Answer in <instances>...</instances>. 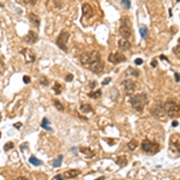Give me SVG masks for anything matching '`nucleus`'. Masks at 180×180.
I'll list each match as a JSON object with an SVG mask.
<instances>
[{
	"instance_id": "obj_2",
	"label": "nucleus",
	"mask_w": 180,
	"mask_h": 180,
	"mask_svg": "<svg viewBox=\"0 0 180 180\" xmlns=\"http://www.w3.org/2000/svg\"><path fill=\"white\" fill-rule=\"evenodd\" d=\"M101 59V54L97 52V50H91V52H84L82 55H80V63L83 66L88 67L89 64H91L95 60H99Z\"/></svg>"
},
{
	"instance_id": "obj_8",
	"label": "nucleus",
	"mask_w": 180,
	"mask_h": 180,
	"mask_svg": "<svg viewBox=\"0 0 180 180\" xmlns=\"http://www.w3.org/2000/svg\"><path fill=\"white\" fill-rule=\"evenodd\" d=\"M88 69H90L91 70L95 75H102V72H103V69H105V63L102 61L101 59H99V60H95V61H93L91 64H89L88 65Z\"/></svg>"
},
{
	"instance_id": "obj_33",
	"label": "nucleus",
	"mask_w": 180,
	"mask_h": 180,
	"mask_svg": "<svg viewBox=\"0 0 180 180\" xmlns=\"http://www.w3.org/2000/svg\"><path fill=\"white\" fill-rule=\"evenodd\" d=\"M22 1L24 3V4H26V5H35L39 0H22Z\"/></svg>"
},
{
	"instance_id": "obj_37",
	"label": "nucleus",
	"mask_w": 180,
	"mask_h": 180,
	"mask_svg": "<svg viewBox=\"0 0 180 180\" xmlns=\"http://www.w3.org/2000/svg\"><path fill=\"white\" fill-rule=\"evenodd\" d=\"M179 49H180V46L178 45V46H176V47L174 48V54H176V56H178V58L180 56V53H179Z\"/></svg>"
},
{
	"instance_id": "obj_24",
	"label": "nucleus",
	"mask_w": 180,
	"mask_h": 180,
	"mask_svg": "<svg viewBox=\"0 0 180 180\" xmlns=\"http://www.w3.org/2000/svg\"><path fill=\"white\" fill-rule=\"evenodd\" d=\"M63 86L60 85V83H58V82H55L54 83V85H53V90H54V93H55V95H60L61 94V91H63Z\"/></svg>"
},
{
	"instance_id": "obj_53",
	"label": "nucleus",
	"mask_w": 180,
	"mask_h": 180,
	"mask_svg": "<svg viewBox=\"0 0 180 180\" xmlns=\"http://www.w3.org/2000/svg\"><path fill=\"white\" fill-rule=\"evenodd\" d=\"M0 137H1V132H0Z\"/></svg>"
},
{
	"instance_id": "obj_22",
	"label": "nucleus",
	"mask_w": 180,
	"mask_h": 180,
	"mask_svg": "<svg viewBox=\"0 0 180 180\" xmlns=\"http://www.w3.org/2000/svg\"><path fill=\"white\" fill-rule=\"evenodd\" d=\"M88 95H89V97H91V99H99V97L102 95V90H101V89L94 90V91H90Z\"/></svg>"
},
{
	"instance_id": "obj_17",
	"label": "nucleus",
	"mask_w": 180,
	"mask_h": 180,
	"mask_svg": "<svg viewBox=\"0 0 180 180\" xmlns=\"http://www.w3.org/2000/svg\"><path fill=\"white\" fill-rule=\"evenodd\" d=\"M79 151L80 153H83L84 155H86V157L88 159H91V157H94L95 156V153L91 149H89V148H85V146H80L79 148Z\"/></svg>"
},
{
	"instance_id": "obj_49",
	"label": "nucleus",
	"mask_w": 180,
	"mask_h": 180,
	"mask_svg": "<svg viewBox=\"0 0 180 180\" xmlns=\"http://www.w3.org/2000/svg\"><path fill=\"white\" fill-rule=\"evenodd\" d=\"M160 59H161V60H166V61H167V60H168V59H167V58H166L165 55H160Z\"/></svg>"
},
{
	"instance_id": "obj_54",
	"label": "nucleus",
	"mask_w": 180,
	"mask_h": 180,
	"mask_svg": "<svg viewBox=\"0 0 180 180\" xmlns=\"http://www.w3.org/2000/svg\"><path fill=\"white\" fill-rule=\"evenodd\" d=\"M0 26H1V22H0Z\"/></svg>"
},
{
	"instance_id": "obj_19",
	"label": "nucleus",
	"mask_w": 180,
	"mask_h": 180,
	"mask_svg": "<svg viewBox=\"0 0 180 180\" xmlns=\"http://www.w3.org/2000/svg\"><path fill=\"white\" fill-rule=\"evenodd\" d=\"M82 113H84V114H88V113H93L94 112V109H93V107H91V105H89V103H83L82 106H80V109H79Z\"/></svg>"
},
{
	"instance_id": "obj_16",
	"label": "nucleus",
	"mask_w": 180,
	"mask_h": 180,
	"mask_svg": "<svg viewBox=\"0 0 180 180\" xmlns=\"http://www.w3.org/2000/svg\"><path fill=\"white\" fill-rule=\"evenodd\" d=\"M118 46L120 49H123V50H127L131 48V43L129 42V40H125V39H120L118 41Z\"/></svg>"
},
{
	"instance_id": "obj_47",
	"label": "nucleus",
	"mask_w": 180,
	"mask_h": 180,
	"mask_svg": "<svg viewBox=\"0 0 180 180\" xmlns=\"http://www.w3.org/2000/svg\"><path fill=\"white\" fill-rule=\"evenodd\" d=\"M13 126H15L16 129H19V127H22V124H20V123H16Z\"/></svg>"
},
{
	"instance_id": "obj_32",
	"label": "nucleus",
	"mask_w": 180,
	"mask_h": 180,
	"mask_svg": "<svg viewBox=\"0 0 180 180\" xmlns=\"http://www.w3.org/2000/svg\"><path fill=\"white\" fill-rule=\"evenodd\" d=\"M13 146H15L13 142H7V143L4 145V150H5V151H9V150H11Z\"/></svg>"
},
{
	"instance_id": "obj_10",
	"label": "nucleus",
	"mask_w": 180,
	"mask_h": 180,
	"mask_svg": "<svg viewBox=\"0 0 180 180\" xmlns=\"http://www.w3.org/2000/svg\"><path fill=\"white\" fill-rule=\"evenodd\" d=\"M108 60L112 63V64H119V63H124L125 60H126V58H125V55L123 54V53H120V52H113V53H110L109 55H108Z\"/></svg>"
},
{
	"instance_id": "obj_38",
	"label": "nucleus",
	"mask_w": 180,
	"mask_h": 180,
	"mask_svg": "<svg viewBox=\"0 0 180 180\" xmlns=\"http://www.w3.org/2000/svg\"><path fill=\"white\" fill-rule=\"evenodd\" d=\"M110 80H112V78H110V77H107V78H105V80L102 82V85H107V84H108Z\"/></svg>"
},
{
	"instance_id": "obj_35",
	"label": "nucleus",
	"mask_w": 180,
	"mask_h": 180,
	"mask_svg": "<svg viewBox=\"0 0 180 180\" xmlns=\"http://www.w3.org/2000/svg\"><path fill=\"white\" fill-rule=\"evenodd\" d=\"M65 79H66V82H72V79H73V75H72V73H69V75H66Z\"/></svg>"
},
{
	"instance_id": "obj_5",
	"label": "nucleus",
	"mask_w": 180,
	"mask_h": 180,
	"mask_svg": "<svg viewBox=\"0 0 180 180\" xmlns=\"http://www.w3.org/2000/svg\"><path fill=\"white\" fill-rule=\"evenodd\" d=\"M119 34L123 39L125 40H129L132 35V30H131V25H130V19L124 17L121 19V24H120V28H119Z\"/></svg>"
},
{
	"instance_id": "obj_36",
	"label": "nucleus",
	"mask_w": 180,
	"mask_h": 180,
	"mask_svg": "<svg viewBox=\"0 0 180 180\" xmlns=\"http://www.w3.org/2000/svg\"><path fill=\"white\" fill-rule=\"evenodd\" d=\"M30 80H31V79H30V77H29V76H24V77H23V82H24L25 84H29V83H30Z\"/></svg>"
},
{
	"instance_id": "obj_27",
	"label": "nucleus",
	"mask_w": 180,
	"mask_h": 180,
	"mask_svg": "<svg viewBox=\"0 0 180 180\" xmlns=\"http://www.w3.org/2000/svg\"><path fill=\"white\" fill-rule=\"evenodd\" d=\"M126 75H131V76H135V77H138L139 76V71L133 69V67H129L127 71H126Z\"/></svg>"
},
{
	"instance_id": "obj_29",
	"label": "nucleus",
	"mask_w": 180,
	"mask_h": 180,
	"mask_svg": "<svg viewBox=\"0 0 180 180\" xmlns=\"http://www.w3.org/2000/svg\"><path fill=\"white\" fill-rule=\"evenodd\" d=\"M53 103H54V106L56 107V109H58V110H60V112H63V110H64V106H63L61 103H60L58 100H54V101H53Z\"/></svg>"
},
{
	"instance_id": "obj_52",
	"label": "nucleus",
	"mask_w": 180,
	"mask_h": 180,
	"mask_svg": "<svg viewBox=\"0 0 180 180\" xmlns=\"http://www.w3.org/2000/svg\"><path fill=\"white\" fill-rule=\"evenodd\" d=\"M0 121H1V114H0Z\"/></svg>"
},
{
	"instance_id": "obj_23",
	"label": "nucleus",
	"mask_w": 180,
	"mask_h": 180,
	"mask_svg": "<svg viewBox=\"0 0 180 180\" xmlns=\"http://www.w3.org/2000/svg\"><path fill=\"white\" fill-rule=\"evenodd\" d=\"M63 159H64V156H63V155H59V156L54 160V162H53V167H54V168H59L60 166H61V163H63Z\"/></svg>"
},
{
	"instance_id": "obj_28",
	"label": "nucleus",
	"mask_w": 180,
	"mask_h": 180,
	"mask_svg": "<svg viewBox=\"0 0 180 180\" xmlns=\"http://www.w3.org/2000/svg\"><path fill=\"white\" fill-rule=\"evenodd\" d=\"M139 33H140L142 39H146V36H148V29H146L145 26H142V28L139 29Z\"/></svg>"
},
{
	"instance_id": "obj_3",
	"label": "nucleus",
	"mask_w": 180,
	"mask_h": 180,
	"mask_svg": "<svg viewBox=\"0 0 180 180\" xmlns=\"http://www.w3.org/2000/svg\"><path fill=\"white\" fill-rule=\"evenodd\" d=\"M142 149H143V151L146 153V154H150V155H155L160 151V145L156 143V142H153V140H150V139H144L142 142Z\"/></svg>"
},
{
	"instance_id": "obj_13",
	"label": "nucleus",
	"mask_w": 180,
	"mask_h": 180,
	"mask_svg": "<svg viewBox=\"0 0 180 180\" xmlns=\"http://www.w3.org/2000/svg\"><path fill=\"white\" fill-rule=\"evenodd\" d=\"M23 40L26 43H31L33 45V43H36L39 41V35H37V33L33 31V30H30V31L23 37Z\"/></svg>"
},
{
	"instance_id": "obj_44",
	"label": "nucleus",
	"mask_w": 180,
	"mask_h": 180,
	"mask_svg": "<svg viewBox=\"0 0 180 180\" xmlns=\"http://www.w3.org/2000/svg\"><path fill=\"white\" fill-rule=\"evenodd\" d=\"M15 180H28V178H26V176H18V178H16Z\"/></svg>"
},
{
	"instance_id": "obj_15",
	"label": "nucleus",
	"mask_w": 180,
	"mask_h": 180,
	"mask_svg": "<svg viewBox=\"0 0 180 180\" xmlns=\"http://www.w3.org/2000/svg\"><path fill=\"white\" fill-rule=\"evenodd\" d=\"M79 174H80V170H79V169H70V170H66L63 176H64V178H67V179H73V178H77Z\"/></svg>"
},
{
	"instance_id": "obj_4",
	"label": "nucleus",
	"mask_w": 180,
	"mask_h": 180,
	"mask_svg": "<svg viewBox=\"0 0 180 180\" xmlns=\"http://www.w3.org/2000/svg\"><path fill=\"white\" fill-rule=\"evenodd\" d=\"M163 109L166 114L170 118H178L179 116V105L173 100H167L163 105Z\"/></svg>"
},
{
	"instance_id": "obj_41",
	"label": "nucleus",
	"mask_w": 180,
	"mask_h": 180,
	"mask_svg": "<svg viewBox=\"0 0 180 180\" xmlns=\"http://www.w3.org/2000/svg\"><path fill=\"white\" fill-rule=\"evenodd\" d=\"M54 179H55V180H64V176H63L61 174H58V175H55Z\"/></svg>"
},
{
	"instance_id": "obj_45",
	"label": "nucleus",
	"mask_w": 180,
	"mask_h": 180,
	"mask_svg": "<svg viewBox=\"0 0 180 180\" xmlns=\"http://www.w3.org/2000/svg\"><path fill=\"white\" fill-rule=\"evenodd\" d=\"M178 125H179V123H178V121H176V120H174V121H173V123H172V126H173V127H176V126H178Z\"/></svg>"
},
{
	"instance_id": "obj_40",
	"label": "nucleus",
	"mask_w": 180,
	"mask_h": 180,
	"mask_svg": "<svg viewBox=\"0 0 180 180\" xmlns=\"http://www.w3.org/2000/svg\"><path fill=\"white\" fill-rule=\"evenodd\" d=\"M3 69H4V61H3V59H0V75L3 72Z\"/></svg>"
},
{
	"instance_id": "obj_1",
	"label": "nucleus",
	"mask_w": 180,
	"mask_h": 180,
	"mask_svg": "<svg viewBox=\"0 0 180 180\" xmlns=\"http://www.w3.org/2000/svg\"><path fill=\"white\" fill-rule=\"evenodd\" d=\"M130 103L132 106V108L139 113L143 112L145 105L148 103V97L145 94H137V95H133L131 96L130 99Z\"/></svg>"
},
{
	"instance_id": "obj_26",
	"label": "nucleus",
	"mask_w": 180,
	"mask_h": 180,
	"mask_svg": "<svg viewBox=\"0 0 180 180\" xmlns=\"http://www.w3.org/2000/svg\"><path fill=\"white\" fill-rule=\"evenodd\" d=\"M29 162L31 163V165H34V166H41L42 165V162L39 159H36L35 156H30L29 157Z\"/></svg>"
},
{
	"instance_id": "obj_50",
	"label": "nucleus",
	"mask_w": 180,
	"mask_h": 180,
	"mask_svg": "<svg viewBox=\"0 0 180 180\" xmlns=\"http://www.w3.org/2000/svg\"><path fill=\"white\" fill-rule=\"evenodd\" d=\"M95 180H105V176H100V178H97V179H95Z\"/></svg>"
},
{
	"instance_id": "obj_7",
	"label": "nucleus",
	"mask_w": 180,
	"mask_h": 180,
	"mask_svg": "<svg viewBox=\"0 0 180 180\" xmlns=\"http://www.w3.org/2000/svg\"><path fill=\"white\" fill-rule=\"evenodd\" d=\"M151 114H153L156 119L161 120V121L166 120V116H167V114H166V112H165V109H163V105H162V103L155 105V106L153 107V109H151Z\"/></svg>"
},
{
	"instance_id": "obj_34",
	"label": "nucleus",
	"mask_w": 180,
	"mask_h": 180,
	"mask_svg": "<svg viewBox=\"0 0 180 180\" xmlns=\"http://www.w3.org/2000/svg\"><path fill=\"white\" fill-rule=\"evenodd\" d=\"M54 4H55V7H58V9L63 7V1H61V0H54Z\"/></svg>"
},
{
	"instance_id": "obj_14",
	"label": "nucleus",
	"mask_w": 180,
	"mask_h": 180,
	"mask_svg": "<svg viewBox=\"0 0 180 180\" xmlns=\"http://www.w3.org/2000/svg\"><path fill=\"white\" fill-rule=\"evenodd\" d=\"M82 10H83V17H84V18H91V17H93L94 11H93L91 5H89V4L85 3V4H83Z\"/></svg>"
},
{
	"instance_id": "obj_18",
	"label": "nucleus",
	"mask_w": 180,
	"mask_h": 180,
	"mask_svg": "<svg viewBox=\"0 0 180 180\" xmlns=\"http://www.w3.org/2000/svg\"><path fill=\"white\" fill-rule=\"evenodd\" d=\"M29 20L31 22L36 28L40 26V18H39V16H36L35 13H29Z\"/></svg>"
},
{
	"instance_id": "obj_39",
	"label": "nucleus",
	"mask_w": 180,
	"mask_h": 180,
	"mask_svg": "<svg viewBox=\"0 0 180 180\" xmlns=\"http://www.w3.org/2000/svg\"><path fill=\"white\" fill-rule=\"evenodd\" d=\"M135 64H136V65H142V64H143V60H142L140 58H138V59L135 60Z\"/></svg>"
},
{
	"instance_id": "obj_46",
	"label": "nucleus",
	"mask_w": 180,
	"mask_h": 180,
	"mask_svg": "<svg viewBox=\"0 0 180 180\" xmlns=\"http://www.w3.org/2000/svg\"><path fill=\"white\" fill-rule=\"evenodd\" d=\"M96 86V82H91V83H90V88H91V89H94Z\"/></svg>"
},
{
	"instance_id": "obj_51",
	"label": "nucleus",
	"mask_w": 180,
	"mask_h": 180,
	"mask_svg": "<svg viewBox=\"0 0 180 180\" xmlns=\"http://www.w3.org/2000/svg\"><path fill=\"white\" fill-rule=\"evenodd\" d=\"M0 7H4V5H3V4H0Z\"/></svg>"
},
{
	"instance_id": "obj_43",
	"label": "nucleus",
	"mask_w": 180,
	"mask_h": 180,
	"mask_svg": "<svg viewBox=\"0 0 180 180\" xmlns=\"http://www.w3.org/2000/svg\"><path fill=\"white\" fill-rule=\"evenodd\" d=\"M174 78H175V82H176V83H179V73H178V72H175V73H174Z\"/></svg>"
},
{
	"instance_id": "obj_20",
	"label": "nucleus",
	"mask_w": 180,
	"mask_h": 180,
	"mask_svg": "<svg viewBox=\"0 0 180 180\" xmlns=\"http://www.w3.org/2000/svg\"><path fill=\"white\" fill-rule=\"evenodd\" d=\"M41 127H42V129H45V130H47V131H52V130H53V129H52V126H50V124H49V120H48L47 118H43V119H42Z\"/></svg>"
},
{
	"instance_id": "obj_30",
	"label": "nucleus",
	"mask_w": 180,
	"mask_h": 180,
	"mask_svg": "<svg viewBox=\"0 0 180 180\" xmlns=\"http://www.w3.org/2000/svg\"><path fill=\"white\" fill-rule=\"evenodd\" d=\"M40 83H41L43 86H47V85L49 84V82H48V78H47L46 76H41V77H40Z\"/></svg>"
},
{
	"instance_id": "obj_11",
	"label": "nucleus",
	"mask_w": 180,
	"mask_h": 180,
	"mask_svg": "<svg viewBox=\"0 0 180 180\" xmlns=\"http://www.w3.org/2000/svg\"><path fill=\"white\" fill-rule=\"evenodd\" d=\"M123 86H124V89H125V93H126L127 95H131V94H133V93L136 91L137 84H136L135 80L127 78V79H125V80L123 82Z\"/></svg>"
},
{
	"instance_id": "obj_6",
	"label": "nucleus",
	"mask_w": 180,
	"mask_h": 180,
	"mask_svg": "<svg viewBox=\"0 0 180 180\" xmlns=\"http://www.w3.org/2000/svg\"><path fill=\"white\" fill-rule=\"evenodd\" d=\"M69 39H70V33L65 31V30L60 33V35H59L58 39H56V45H58V47H59L60 49H63L64 52H67V41H69Z\"/></svg>"
},
{
	"instance_id": "obj_31",
	"label": "nucleus",
	"mask_w": 180,
	"mask_h": 180,
	"mask_svg": "<svg viewBox=\"0 0 180 180\" xmlns=\"http://www.w3.org/2000/svg\"><path fill=\"white\" fill-rule=\"evenodd\" d=\"M120 3H121V5H123V7H125V9H130L131 7V1H130V0H121V1H120Z\"/></svg>"
},
{
	"instance_id": "obj_25",
	"label": "nucleus",
	"mask_w": 180,
	"mask_h": 180,
	"mask_svg": "<svg viewBox=\"0 0 180 180\" xmlns=\"http://www.w3.org/2000/svg\"><path fill=\"white\" fill-rule=\"evenodd\" d=\"M137 146H138V142H137L136 139H131V140L127 143V148H129V150H131V151H133V150H135Z\"/></svg>"
},
{
	"instance_id": "obj_12",
	"label": "nucleus",
	"mask_w": 180,
	"mask_h": 180,
	"mask_svg": "<svg viewBox=\"0 0 180 180\" xmlns=\"http://www.w3.org/2000/svg\"><path fill=\"white\" fill-rule=\"evenodd\" d=\"M169 146H170V150L172 151H175L178 155H179V135H173L170 137V140H169Z\"/></svg>"
},
{
	"instance_id": "obj_9",
	"label": "nucleus",
	"mask_w": 180,
	"mask_h": 180,
	"mask_svg": "<svg viewBox=\"0 0 180 180\" xmlns=\"http://www.w3.org/2000/svg\"><path fill=\"white\" fill-rule=\"evenodd\" d=\"M20 54L24 56L25 63H28V64H33V63H35L36 55H35L34 50H31L30 48H22V49H20Z\"/></svg>"
},
{
	"instance_id": "obj_48",
	"label": "nucleus",
	"mask_w": 180,
	"mask_h": 180,
	"mask_svg": "<svg viewBox=\"0 0 180 180\" xmlns=\"http://www.w3.org/2000/svg\"><path fill=\"white\" fill-rule=\"evenodd\" d=\"M106 140H107V143H108V144H110V145H113V144H114V140H110V139H106Z\"/></svg>"
},
{
	"instance_id": "obj_42",
	"label": "nucleus",
	"mask_w": 180,
	"mask_h": 180,
	"mask_svg": "<svg viewBox=\"0 0 180 180\" xmlns=\"http://www.w3.org/2000/svg\"><path fill=\"white\" fill-rule=\"evenodd\" d=\"M156 66H157V61H156V59H154L151 61V67H156Z\"/></svg>"
},
{
	"instance_id": "obj_21",
	"label": "nucleus",
	"mask_w": 180,
	"mask_h": 180,
	"mask_svg": "<svg viewBox=\"0 0 180 180\" xmlns=\"http://www.w3.org/2000/svg\"><path fill=\"white\" fill-rule=\"evenodd\" d=\"M116 163L120 166V167H125L127 165V157L126 156H119L116 159Z\"/></svg>"
}]
</instances>
